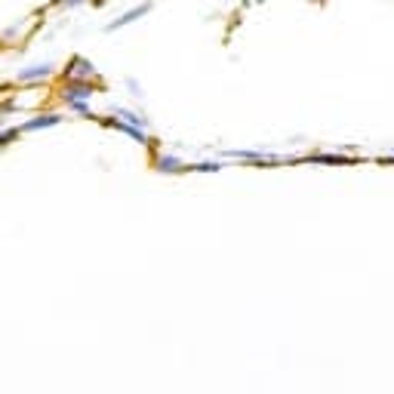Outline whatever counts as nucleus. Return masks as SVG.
Instances as JSON below:
<instances>
[{
	"instance_id": "1",
	"label": "nucleus",
	"mask_w": 394,
	"mask_h": 394,
	"mask_svg": "<svg viewBox=\"0 0 394 394\" xmlns=\"http://www.w3.org/2000/svg\"><path fill=\"white\" fill-rule=\"evenodd\" d=\"M148 12H151V0H145L142 6H133V10H127L123 16L111 19V22L105 25V31H117V28H123V25H129V22H139V19L148 16Z\"/></svg>"
},
{
	"instance_id": "2",
	"label": "nucleus",
	"mask_w": 394,
	"mask_h": 394,
	"mask_svg": "<svg viewBox=\"0 0 394 394\" xmlns=\"http://www.w3.org/2000/svg\"><path fill=\"white\" fill-rule=\"evenodd\" d=\"M50 74H52V65L41 62V65H31V68L19 71V81H37V77H50Z\"/></svg>"
},
{
	"instance_id": "3",
	"label": "nucleus",
	"mask_w": 394,
	"mask_h": 394,
	"mask_svg": "<svg viewBox=\"0 0 394 394\" xmlns=\"http://www.w3.org/2000/svg\"><path fill=\"white\" fill-rule=\"evenodd\" d=\"M52 123H59V117H56V114H50V117H37V121L25 123V129H47V127H52Z\"/></svg>"
},
{
	"instance_id": "4",
	"label": "nucleus",
	"mask_w": 394,
	"mask_h": 394,
	"mask_svg": "<svg viewBox=\"0 0 394 394\" xmlns=\"http://www.w3.org/2000/svg\"><path fill=\"white\" fill-rule=\"evenodd\" d=\"M62 3L65 6H74V3H81V0H62Z\"/></svg>"
}]
</instances>
